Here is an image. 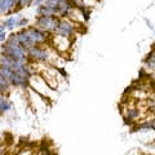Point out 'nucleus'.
Wrapping results in <instances>:
<instances>
[{"label":"nucleus","instance_id":"f257e3e1","mask_svg":"<svg viewBox=\"0 0 155 155\" xmlns=\"http://www.w3.org/2000/svg\"><path fill=\"white\" fill-rule=\"evenodd\" d=\"M58 23H60V17L57 16H39L35 21V26L44 32H54Z\"/></svg>","mask_w":155,"mask_h":155},{"label":"nucleus","instance_id":"f03ea898","mask_svg":"<svg viewBox=\"0 0 155 155\" xmlns=\"http://www.w3.org/2000/svg\"><path fill=\"white\" fill-rule=\"evenodd\" d=\"M27 34H28V38L34 45H40V44H44V43L48 40V34L39 30L36 27H28L26 28Z\"/></svg>","mask_w":155,"mask_h":155},{"label":"nucleus","instance_id":"7ed1b4c3","mask_svg":"<svg viewBox=\"0 0 155 155\" xmlns=\"http://www.w3.org/2000/svg\"><path fill=\"white\" fill-rule=\"evenodd\" d=\"M56 35L62 36V38H70L74 35L75 32V26L72 25L71 22H69L67 19H60V23H58L57 28L54 30Z\"/></svg>","mask_w":155,"mask_h":155},{"label":"nucleus","instance_id":"20e7f679","mask_svg":"<svg viewBox=\"0 0 155 155\" xmlns=\"http://www.w3.org/2000/svg\"><path fill=\"white\" fill-rule=\"evenodd\" d=\"M27 56L35 61H47L48 58H49V53H48L45 48L35 45L27 51Z\"/></svg>","mask_w":155,"mask_h":155},{"label":"nucleus","instance_id":"39448f33","mask_svg":"<svg viewBox=\"0 0 155 155\" xmlns=\"http://www.w3.org/2000/svg\"><path fill=\"white\" fill-rule=\"evenodd\" d=\"M36 13L39 16H57V5L51 7L47 4H40L36 8Z\"/></svg>","mask_w":155,"mask_h":155},{"label":"nucleus","instance_id":"423d86ee","mask_svg":"<svg viewBox=\"0 0 155 155\" xmlns=\"http://www.w3.org/2000/svg\"><path fill=\"white\" fill-rule=\"evenodd\" d=\"M17 5V0H0V14H7Z\"/></svg>","mask_w":155,"mask_h":155},{"label":"nucleus","instance_id":"0eeeda50","mask_svg":"<svg viewBox=\"0 0 155 155\" xmlns=\"http://www.w3.org/2000/svg\"><path fill=\"white\" fill-rule=\"evenodd\" d=\"M19 18H21V16H17V17H11L8 18L5 23H4V26H5V28H9V30H12V28H14L17 26V23L19 21Z\"/></svg>","mask_w":155,"mask_h":155},{"label":"nucleus","instance_id":"6e6552de","mask_svg":"<svg viewBox=\"0 0 155 155\" xmlns=\"http://www.w3.org/2000/svg\"><path fill=\"white\" fill-rule=\"evenodd\" d=\"M140 115V110L136 107H129L127 109V119L129 120H137Z\"/></svg>","mask_w":155,"mask_h":155},{"label":"nucleus","instance_id":"1a4fd4ad","mask_svg":"<svg viewBox=\"0 0 155 155\" xmlns=\"http://www.w3.org/2000/svg\"><path fill=\"white\" fill-rule=\"evenodd\" d=\"M11 109V104H9V101L5 100V97L4 96H0V111L2 113H5Z\"/></svg>","mask_w":155,"mask_h":155},{"label":"nucleus","instance_id":"9d476101","mask_svg":"<svg viewBox=\"0 0 155 155\" xmlns=\"http://www.w3.org/2000/svg\"><path fill=\"white\" fill-rule=\"evenodd\" d=\"M9 85L11 84H9L8 81L0 75V92H2V93H5V92L9 89Z\"/></svg>","mask_w":155,"mask_h":155},{"label":"nucleus","instance_id":"9b49d317","mask_svg":"<svg viewBox=\"0 0 155 155\" xmlns=\"http://www.w3.org/2000/svg\"><path fill=\"white\" fill-rule=\"evenodd\" d=\"M149 129H154V120H151V123L147 122L145 124H140L137 127V130H149Z\"/></svg>","mask_w":155,"mask_h":155},{"label":"nucleus","instance_id":"f8f14e48","mask_svg":"<svg viewBox=\"0 0 155 155\" xmlns=\"http://www.w3.org/2000/svg\"><path fill=\"white\" fill-rule=\"evenodd\" d=\"M31 3H32V0H17V5H18V9H19V8H23V7L30 5Z\"/></svg>","mask_w":155,"mask_h":155},{"label":"nucleus","instance_id":"ddd939ff","mask_svg":"<svg viewBox=\"0 0 155 155\" xmlns=\"http://www.w3.org/2000/svg\"><path fill=\"white\" fill-rule=\"evenodd\" d=\"M28 23V19L27 18H19V21H18V23H17V26H21V27H23L25 25H27Z\"/></svg>","mask_w":155,"mask_h":155},{"label":"nucleus","instance_id":"4468645a","mask_svg":"<svg viewBox=\"0 0 155 155\" xmlns=\"http://www.w3.org/2000/svg\"><path fill=\"white\" fill-rule=\"evenodd\" d=\"M4 40H7V34L2 32V34H0V41H4Z\"/></svg>","mask_w":155,"mask_h":155},{"label":"nucleus","instance_id":"2eb2a0df","mask_svg":"<svg viewBox=\"0 0 155 155\" xmlns=\"http://www.w3.org/2000/svg\"><path fill=\"white\" fill-rule=\"evenodd\" d=\"M44 2H45V0H32V3L35 4V5H40V4H43Z\"/></svg>","mask_w":155,"mask_h":155},{"label":"nucleus","instance_id":"dca6fc26","mask_svg":"<svg viewBox=\"0 0 155 155\" xmlns=\"http://www.w3.org/2000/svg\"><path fill=\"white\" fill-rule=\"evenodd\" d=\"M4 30H5V26H4V25H0V34L4 32Z\"/></svg>","mask_w":155,"mask_h":155},{"label":"nucleus","instance_id":"f3484780","mask_svg":"<svg viewBox=\"0 0 155 155\" xmlns=\"http://www.w3.org/2000/svg\"><path fill=\"white\" fill-rule=\"evenodd\" d=\"M3 153H4V147L0 145V155H3Z\"/></svg>","mask_w":155,"mask_h":155},{"label":"nucleus","instance_id":"a211bd4d","mask_svg":"<svg viewBox=\"0 0 155 155\" xmlns=\"http://www.w3.org/2000/svg\"><path fill=\"white\" fill-rule=\"evenodd\" d=\"M43 155H51V154L48 153V150H44V151H43Z\"/></svg>","mask_w":155,"mask_h":155},{"label":"nucleus","instance_id":"6ab92c4d","mask_svg":"<svg viewBox=\"0 0 155 155\" xmlns=\"http://www.w3.org/2000/svg\"><path fill=\"white\" fill-rule=\"evenodd\" d=\"M53 2H56V3H58V2H61V0H53Z\"/></svg>","mask_w":155,"mask_h":155}]
</instances>
